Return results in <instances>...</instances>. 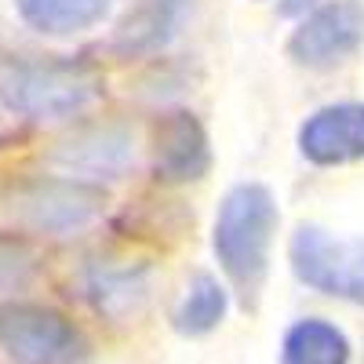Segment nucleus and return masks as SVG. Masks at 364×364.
Returning a JSON list of instances; mask_svg holds the SVG:
<instances>
[{"label": "nucleus", "instance_id": "10", "mask_svg": "<svg viewBox=\"0 0 364 364\" xmlns=\"http://www.w3.org/2000/svg\"><path fill=\"white\" fill-rule=\"evenodd\" d=\"M193 11V0H132L113 29V51L120 58H149L178 41Z\"/></svg>", "mask_w": 364, "mask_h": 364}, {"label": "nucleus", "instance_id": "5", "mask_svg": "<svg viewBox=\"0 0 364 364\" xmlns=\"http://www.w3.org/2000/svg\"><path fill=\"white\" fill-rule=\"evenodd\" d=\"M288 262L306 288L364 306V237H339L324 226L302 223L288 240Z\"/></svg>", "mask_w": 364, "mask_h": 364}, {"label": "nucleus", "instance_id": "11", "mask_svg": "<svg viewBox=\"0 0 364 364\" xmlns=\"http://www.w3.org/2000/svg\"><path fill=\"white\" fill-rule=\"evenodd\" d=\"M350 339L324 317H302L284 331L281 364H350Z\"/></svg>", "mask_w": 364, "mask_h": 364}, {"label": "nucleus", "instance_id": "16", "mask_svg": "<svg viewBox=\"0 0 364 364\" xmlns=\"http://www.w3.org/2000/svg\"><path fill=\"white\" fill-rule=\"evenodd\" d=\"M317 4H321V0H281L277 15H281V18H302L306 11H314Z\"/></svg>", "mask_w": 364, "mask_h": 364}, {"label": "nucleus", "instance_id": "12", "mask_svg": "<svg viewBox=\"0 0 364 364\" xmlns=\"http://www.w3.org/2000/svg\"><path fill=\"white\" fill-rule=\"evenodd\" d=\"M18 18L44 37H73L99 26L109 0H15Z\"/></svg>", "mask_w": 364, "mask_h": 364}, {"label": "nucleus", "instance_id": "9", "mask_svg": "<svg viewBox=\"0 0 364 364\" xmlns=\"http://www.w3.org/2000/svg\"><path fill=\"white\" fill-rule=\"evenodd\" d=\"M51 161L87 182L120 178L135 164V135L124 124H91L58 142Z\"/></svg>", "mask_w": 364, "mask_h": 364}, {"label": "nucleus", "instance_id": "2", "mask_svg": "<svg viewBox=\"0 0 364 364\" xmlns=\"http://www.w3.org/2000/svg\"><path fill=\"white\" fill-rule=\"evenodd\" d=\"M102 95V73L66 55H4L0 102L29 120H70Z\"/></svg>", "mask_w": 364, "mask_h": 364}, {"label": "nucleus", "instance_id": "15", "mask_svg": "<svg viewBox=\"0 0 364 364\" xmlns=\"http://www.w3.org/2000/svg\"><path fill=\"white\" fill-rule=\"evenodd\" d=\"M37 277V252L15 233H0V295L18 291Z\"/></svg>", "mask_w": 364, "mask_h": 364}, {"label": "nucleus", "instance_id": "4", "mask_svg": "<svg viewBox=\"0 0 364 364\" xmlns=\"http://www.w3.org/2000/svg\"><path fill=\"white\" fill-rule=\"evenodd\" d=\"M0 350L15 364H84L91 339L63 310L44 302H0Z\"/></svg>", "mask_w": 364, "mask_h": 364}, {"label": "nucleus", "instance_id": "14", "mask_svg": "<svg viewBox=\"0 0 364 364\" xmlns=\"http://www.w3.org/2000/svg\"><path fill=\"white\" fill-rule=\"evenodd\" d=\"M87 295L99 314L109 317H135L149 295L146 269L135 266H91L87 273Z\"/></svg>", "mask_w": 364, "mask_h": 364}, {"label": "nucleus", "instance_id": "1", "mask_svg": "<svg viewBox=\"0 0 364 364\" xmlns=\"http://www.w3.org/2000/svg\"><path fill=\"white\" fill-rule=\"evenodd\" d=\"M277 226H281L277 197L262 182H237L215 211L211 252H215L219 269L226 273L233 291L248 306L259 302V291L266 284Z\"/></svg>", "mask_w": 364, "mask_h": 364}, {"label": "nucleus", "instance_id": "6", "mask_svg": "<svg viewBox=\"0 0 364 364\" xmlns=\"http://www.w3.org/2000/svg\"><path fill=\"white\" fill-rule=\"evenodd\" d=\"M364 44V4L328 0L299 18L288 37V58L306 70H331Z\"/></svg>", "mask_w": 364, "mask_h": 364}, {"label": "nucleus", "instance_id": "8", "mask_svg": "<svg viewBox=\"0 0 364 364\" xmlns=\"http://www.w3.org/2000/svg\"><path fill=\"white\" fill-rule=\"evenodd\" d=\"M211 171V139L190 109L164 113L154 128V175L168 186H190Z\"/></svg>", "mask_w": 364, "mask_h": 364}, {"label": "nucleus", "instance_id": "13", "mask_svg": "<svg viewBox=\"0 0 364 364\" xmlns=\"http://www.w3.org/2000/svg\"><path fill=\"white\" fill-rule=\"evenodd\" d=\"M230 314V291L219 277H211V273H197V277L186 284V295L178 299L175 306V331L178 336H208V331H215Z\"/></svg>", "mask_w": 364, "mask_h": 364}, {"label": "nucleus", "instance_id": "3", "mask_svg": "<svg viewBox=\"0 0 364 364\" xmlns=\"http://www.w3.org/2000/svg\"><path fill=\"white\" fill-rule=\"evenodd\" d=\"M102 182L77 175H11L0 182V215L37 237H77L106 215Z\"/></svg>", "mask_w": 364, "mask_h": 364}, {"label": "nucleus", "instance_id": "7", "mask_svg": "<svg viewBox=\"0 0 364 364\" xmlns=\"http://www.w3.org/2000/svg\"><path fill=\"white\" fill-rule=\"evenodd\" d=\"M299 154L317 168H343L364 161V102H331L299 124Z\"/></svg>", "mask_w": 364, "mask_h": 364}]
</instances>
